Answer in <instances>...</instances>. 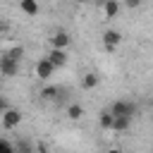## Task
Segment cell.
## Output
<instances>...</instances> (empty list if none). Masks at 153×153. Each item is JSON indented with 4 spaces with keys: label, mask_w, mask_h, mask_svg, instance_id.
I'll use <instances>...</instances> for the list:
<instances>
[{
    "label": "cell",
    "mask_w": 153,
    "mask_h": 153,
    "mask_svg": "<svg viewBox=\"0 0 153 153\" xmlns=\"http://www.w3.org/2000/svg\"><path fill=\"white\" fill-rule=\"evenodd\" d=\"M81 86H84L86 91L96 88V86H98V76H96V72H86V74L81 76Z\"/></svg>",
    "instance_id": "13"
},
{
    "label": "cell",
    "mask_w": 153,
    "mask_h": 153,
    "mask_svg": "<svg viewBox=\"0 0 153 153\" xmlns=\"http://www.w3.org/2000/svg\"><path fill=\"white\" fill-rule=\"evenodd\" d=\"M105 153H124V151H122V148H115V146H112V148H108Z\"/></svg>",
    "instance_id": "21"
},
{
    "label": "cell",
    "mask_w": 153,
    "mask_h": 153,
    "mask_svg": "<svg viewBox=\"0 0 153 153\" xmlns=\"http://www.w3.org/2000/svg\"><path fill=\"white\" fill-rule=\"evenodd\" d=\"M110 112H112V117H129V120H134L136 103L134 100H115L110 105Z\"/></svg>",
    "instance_id": "1"
},
{
    "label": "cell",
    "mask_w": 153,
    "mask_h": 153,
    "mask_svg": "<svg viewBox=\"0 0 153 153\" xmlns=\"http://www.w3.org/2000/svg\"><path fill=\"white\" fill-rule=\"evenodd\" d=\"M131 129V120L129 117H115V122H112V131H129Z\"/></svg>",
    "instance_id": "12"
},
{
    "label": "cell",
    "mask_w": 153,
    "mask_h": 153,
    "mask_svg": "<svg viewBox=\"0 0 153 153\" xmlns=\"http://www.w3.org/2000/svg\"><path fill=\"white\" fill-rule=\"evenodd\" d=\"M2 36H5V24L0 22V38H2Z\"/></svg>",
    "instance_id": "22"
},
{
    "label": "cell",
    "mask_w": 153,
    "mask_h": 153,
    "mask_svg": "<svg viewBox=\"0 0 153 153\" xmlns=\"http://www.w3.org/2000/svg\"><path fill=\"white\" fill-rule=\"evenodd\" d=\"M127 7H131V10L139 7V0H127Z\"/></svg>",
    "instance_id": "20"
},
{
    "label": "cell",
    "mask_w": 153,
    "mask_h": 153,
    "mask_svg": "<svg viewBox=\"0 0 153 153\" xmlns=\"http://www.w3.org/2000/svg\"><path fill=\"white\" fill-rule=\"evenodd\" d=\"M112 122H115V117H112V112H110V110H103V112H100V117H98V124H100L103 129H108V131H112Z\"/></svg>",
    "instance_id": "14"
},
{
    "label": "cell",
    "mask_w": 153,
    "mask_h": 153,
    "mask_svg": "<svg viewBox=\"0 0 153 153\" xmlns=\"http://www.w3.org/2000/svg\"><path fill=\"white\" fill-rule=\"evenodd\" d=\"M14 151H17V153H33V151H36V146H33V143H29L26 139H19V141L14 143Z\"/></svg>",
    "instance_id": "16"
},
{
    "label": "cell",
    "mask_w": 153,
    "mask_h": 153,
    "mask_svg": "<svg viewBox=\"0 0 153 153\" xmlns=\"http://www.w3.org/2000/svg\"><path fill=\"white\" fill-rule=\"evenodd\" d=\"M120 2L117 0H108V2H103V17L105 19H112V17H117L120 14Z\"/></svg>",
    "instance_id": "9"
},
{
    "label": "cell",
    "mask_w": 153,
    "mask_h": 153,
    "mask_svg": "<svg viewBox=\"0 0 153 153\" xmlns=\"http://www.w3.org/2000/svg\"><path fill=\"white\" fill-rule=\"evenodd\" d=\"M19 74V62H12V60H7L5 55L0 57V76H7V79H12V76H17Z\"/></svg>",
    "instance_id": "5"
},
{
    "label": "cell",
    "mask_w": 153,
    "mask_h": 153,
    "mask_svg": "<svg viewBox=\"0 0 153 153\" xmlns=\"http://www.w3.org/2000/svg\"><path fill=\"white\" fill-rule=\"evenodd\" d=\"M45 57L50 60V65H53L55 69H57V67H65V65H67V60H69V55H67L65 50H53V48H50V53H48Z\"/></svg>",
    "instance_id": "7"
},
{
    "label": "cell",
    "mask_w": 153,
    "mask_h": 153,
    "mask_svg": "<svg viewBox=\"0 0 153 153\" xmlns=\"http://www.w3.org/2000/svg\"><path fill=\"white\" fill-rule=\"evenodd\" d=\"M0 122H2V129H17L19 124H22V112L17 110V108H10L2 117H0Z\"/></svg>",
    "instance_id": "2"
},
{
    "label": "cell",
    "mask_w": 153,
    "mask_h": 153,
    "mask_svg": "<svg viewBox=\"0 0 153 153\" xmlns=\"http://www.w3.org/2000/svg\"><path fill=\"white\" fill-rule=\"evenodd\" d=\"M5 57L12 60V62H22V57H24V45H12V48H7V50H5Z\"/></svg>",
    "instance_id": "11"
},
{
    "label": "cell",
    "mask_w": 153,
    "mask_h": 153,
    "mask_svg": "<svg viewBox=\"0 0 153 153\" xmlns=\"http://www.w3.org/2000/svg\"><path fill=\"white\" fill-rule=\"evenodd\" d=\"M33 153H50V151H48L45 143H36V151H33Z\"/></svg>",
    "instance_id": "19"
},
{
    "label": "cell",
    "mask_w": 153,
    "mask_h": 153,
    "mask_svg": "<svg viewBox=\"0 0 153 153\" xmlns=\"http://www.w3.org/2000/svg\"><path fill=\"white\" fill-rule=\"evenodd\" d=\"M41 98L43 100H60L62 98V88L60 86H45V88H41Z\"/></svg>",
    "instance_id": "10"
},
{
    "label": "cell",
    "mask_w": 153,
    "mask_h": 153,
    "mask_svg": "<svg viewBox=\"0 0 153 153\" xmlns=\"http://www.w3.org/2000/svg\"><path fill=\"white\" fill-rule=\"evenodd\" d=\"M19 10H22L26 17H36V14L41 12V7H38L36 0H22V2H19Z\"/></svg>",
    "instance_id": "8"
},
{
    "label": "cell",
    "mask_w": 153,
    "mask_h": 153,
    "mask_svg": "<svg viewBox=\"0 0 153 153\" xmlns=\"http://www.w3.org/2000/svg\"><path fill=\"white\" fill-rule=\"evenodd\" d=\"M120 41H122V33H120L117 29H108V31H103V45H105L108 50H115V48L120 45Z\"/></svg>",
    "instance_id": "6"
},
{
    "label": "cell",
    "mask_w": 153,
    "mask_h": 153,
    "mask_svg": "<svg viewBox=\"0 0 153 153\" xmlns=\"http://www.w3.org/2000/svg\"><path fill=\"white\" fill-rule=\"evenodd\" d=\"M151 108H153V100H151Z\"/></svg>",
    "instance_id": "23"
},
{
    "label": "cell",
    "mask_w": 153,
    "mask_h": 153,
    "mask_svg": "<svg viewBox=\"0 0 153 153\" xmlns=\"http://www.w3.org/2000/svg\"><path fill=\"white\" fill-rule=\"evenodd\" d=\"M7 110H10V103H7V100H5L2 96H0V117H2V115H5Z\"/></svg>",
    "instance_id": "18"
},
{
    "label": "cell",
    "mask_w": 153,
    "mask_h": 153,
    "mask_svg": "<svg viewBox=\"0 0 153 153\" xmlns=\"http://www.w3.org/2000/svg\"><path fill=\"white\" fill-rule=\"evenodd\" d=\"M67 117H69V120H81V117H84V108H81L79 103H72V105L67 108Z\"/></svg>",
    "instance_id": "15"
},
{
    "label": "cell",
    "mask_w": 153,
    "mask_h": 153,
    "mask_svg": "<svg viewBox=\"0 0 153 153\" xmlns=\"http://www.w3.org/2000/svg\"><path fill=\"white\" fill-rule=\"evenodd\" d=\"M69 43H72V38H69L67 31H55V33L50 36V48H53V50H65Z\"/></svg>",
    "instance_id": "4"
},
{
    "label": "cell",
    "mask_w": 153,
    "mask_h": 153,
    "mask_svg": "<svg viewBox=\"0 0 153 153\" xmlns=\"http://www.w3.org/2000/svg\"><path fill=\"white\" fill-rule=\"evenodd\" d=\"M33 72H36V76H38L41 81H48V79H50V76L55 74V67L50 65V60H48V57H41V60L36 62Z\"/></svg>",
    "instance_id": "3"
},
{
    "label": "cell",
    "mask_w": 153,
    "mask_h": 153,
    "mask_svg": "<svg viewBox=\"0 0 153 153\" xmlns=\"http://www.w3.org/2000/svg\"><path fill=\"white\" fill-rule=\"evenodd\" d=\"M0 153H17V151H14V146L7 139H0Z\"/></svg>",
    "instance_id": "17"
}]
</instances>
